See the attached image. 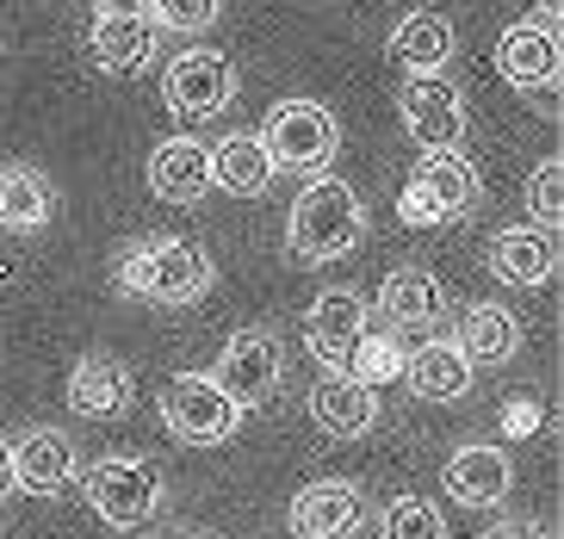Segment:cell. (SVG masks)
Masks as SVG:
<instances>
[{
    "instance_id": "cell-26",
    "label": "cell",
    "mask_w": 564,
    "mask_h": 539,
    "mask_svg": "<svg viewBox=\"0 0 564 539\" xmlns=\"http://www.w3.org/2000/svg\"><path fill=\"white\" fill-rule=\"evenodd\" d=\"M403 335L398 328H366L360 335V347H354L348 354V366H341V373L354 378V385H366V391H379L384 378H398L403 373Z\"/></svg>"
},
{
    "instance_id": "cell-30",
    "label": "cell",
    "mask_w": 564,
    "mask_h": 539,
    "mask_svg": "<svg viewBox=\"0 0 564 539\" xmlns=\"http://www.w3.org/2000/svg\"><path fill=\"white\" fill-rule=\"evenodd\" d=\"M112 285H118V292H131V298L150 292V236L124 242V255L112 261Z\"/></svg>"
},
{
    "instance_id": "cell-29",
    "label": "cell",
    "mask_w": 564,
    "mask_h": 539,
    "mask_svg": "<svg viewBox=\"0 0 564 539\" xmlns=\"http://www.w3.org/2000/svg\"><path fill=\"white\" fill-rule=\"evenodd\" d=\"M155 19V32H181V37H199L217 25V13H224V0H143Z\"/></svg>"
},
{
    "instance_id": "cell-2",
    "label": "cell",
    "mask_w": 564,
    "mask_h": 539,
    "mask_svg": "<svg viewBox=\"0 0 564 539\" xmlns=\"http://www.w3.org/2000/svg\"><path fill=\"white\" fill-rule=\"evenodd\" d=\"M478 198H484V180L465 162V149H434V155L415 162L410 186L398 193V217L410 229H441V224H459Z\"/></svg>"
},
{
    "instance_id": "cell-5",
    "label": "cell",
    "mask_w": 564,
    "mask_h": 539,
    "mask_svg": "<svg viewBox=\"0 0 564 539\" xmlns=\"http://www.w3.org/2000/svg\"><path fill=\"white\" fill-rule=\"evenodd\" d=\"M162 422H167V434L186 441V446H217L242 428V409L217 391L212 373H181L162 391Z\"/></svg>"
},
{
    "instance_id": "cell-9",
    "label": "cell",
    "mask_w": 564,
    "mask_h": 539,
    "mask_svg": "<svg viewBox=\"0 0 564 539\" xmlns=\"http://www.w3.org/2000/svg\"><path fill=\"white\" fill-rule=\"evenodd\" d=\"M280 373H285L280 342H273L267 328H242V335H230V347H224V359H217L212 385L230 397L236 409H254V403H267V397L280 391Z\"/></svg>"
},
{
    "instance_id": "cell-16",
    "label": "cell",
    "mask_w": 564,
    "mask_h": 539,
    "mask_svg": "<svg viewBox=\"0 0 564 539\" xmlns=\"http://www.w3.org/2000/svg\"><path fill=\"white\" fill-rule=\"evenodd\" d=\"M514 484V465L502 446H459L447 459V496L459 508H502Z\"/></svg>"
},
{
    "instance_id": "cell-14",
    "label": "cell",
    "mask_w": 564,
    "mask_h": 539,
    "mask_svg": "<svg viewBox=\"0 0 564 539\" xmlns=\"http://www.w3.org/2000/svg\"><path fill=\"white\" fill-rule=\"evenodd\" d=\"M75 484V441L63 428H32L13 446V491L25 496H63Z\"/></svg>"
},
{
    "instance_id": "cell-13",
    "label": "cell",
    "mask_w": 564,
    "mask_h": 539,
    "mask_svg": "<svg viewBox=\"0 0 564 539\" xmlns=\"http://www.w3.org/2000/svg\"><path fill=\"white\" fill-rule=\"evenodd\" d=\"M137 397L131 385V366L118 354H82L75 359V373H68V409L75 416H94V422H112V416H124Z\"/></svg>"
},
{
    "instance_id": "cell-1",
    "label": "cell",
    "mask_w": 564,
    "mask_h": 539,
    "mask_svg": "<svg viewBox=\"0 0 564 539\" xmlns=\"http://www.w3.org/2000/svg\"><path fill=\"white\" fill-rule=\"evenodd\" d=\"M360 236H366V198L354 193L348 180H335V174L304 180L299 198H292V217H285V248L299 261L323 267V261L354 255Z\"/></svg>"
},
{
    "instance_id": "cell-22",
    "label": "cell",
    "mask_w": 564,
    "mask_h": 539,
    "mask_svg": "<svg viewBox=\"0 0 564 539\" xmlns=\"http://www.w3.org/2000/svg\"><path fill=\"white\" fill-rule=\"evenodd\" d=\"M403 378L422 403H459L471 391V366L453 342H422L410 359H403Z\"/></svg>"
},
{
    "instance_id": "cell-28",
    "label": "cell",
    "mask_w": 564,
    "mask_h": 539,
    "mask_svg": "<svg viewBox=\"0 0 564 539\" xmlns=\"http://www.w3.org/2000/svg\"><path fill=\"white\" fill-rule=\"evenodd\" d=\"M384 539H447V521L429 496H398L384 508Z\"/></svg>"
},
{
    "instance_id": "cell-15",
    "label": "cell",
    "mask_w": 564,
    "mask_h": 539,
    "mask_svg": "<svg viewBox=\"0 0 564 539\" xmlns=\"http://www.w3.org/2000/svg\"><path fill=\"white\" fill-rule=\"evenodd\" d=\"M497 75L521 94H552L558 87V37L540 32V25H509L497 44Z\"/></svg>"
},
{
    "instance_id": "cell-25",
    "label": "cell",
    "mask_w": 564,
    "mask_h": 539,
    "mask_svg": "<svg viewBox=\"0 0 564 539\" xmlns=\"http://www.w3.org/2000/svg\"><path fill=\"white\" fill-rule=\"evenodd\" d=\"M51 180L37 174V168L13 162V168H0V224L7 229H44L51 224Z\"/></svg>"
},
{
    "instance_id": "cell-19",
    "label": "cell",
    "mask_w": 564,
    "mask_h": 539,
    "mask_svg": "<svg viewBox=\"0 0 564 539\" xmlns=\"http://www.w3.org/2000/svg\"><path fill=\"white\" fill-rule=\"evenodd\" d=\"M384 50H391V63L410 68V75H441V68L453 63V50H459V37H453V25L441 13H403L398 25H391V37H384Z\"/></svg>"
},
{
    "instance_id": "cell-33",
    "label": "cell",
    "mask_w": 564,
    "mask_h": 539,
    "mask_svg": "<svg viewBox=\"0 0 564 539\" xmlns=\"http://www.w3.org/2000/svg\"><path fill=\"white\" fill-rule=\"evenodd\" d=\"M181 539H212V533H181Z\"/></svg>"
},
{
    "instance_id": "cell-6",
    "label": "cell",
    "mask_w": 564,
    "mask_h": 539,
    "mask_svg": "<svg viewBox=\"0 0 564 539\" xmlns=\"http://www.w3.org/2000/svg\"><path fill=\"white\" fill-rule=\"evenodd\" d=\"M87 50L106 75H137L155 56V19L143 0H94L87 19Z\"/></svg>"
},
{
    "instance_id": "cell-20",
    "label": "cell",
    "mask_w": 564,
    "mask_h": 539,
    "mask_svg": "<svg viewBox=\"0 0 564 539\" xmlns=\"http://www.w3.org/2000/svg\"><path fill=\"white\" fill-rule=\"evenodd\" d=\"M311 416H316L323 434H335V441H360V434H372V422H379V391L354 385L348 373H329L311 391Z\"/></svg>"
},
{
    "instance_id": "cell-27",
    "label": "cell",
    "mask_w": 564,
    "mask_h": 539,
    "mask_svg": "<svg viewBox=\"0 0 564 539\" xmlns=\"http://www.w3.org/2000/svg\"><path fill=\"white\" fill-rule=\"evenodd\" d=\"M528 217H533V229H558V217H564V168H558V155H546V162L528 174Z\"/></svg>"
},
{
    "instance_id": "cell-7",
    "label": "cell",
    "mask_w": 564,
    "mask_h": 539,
    "mask_svg": "<svg viewBox=\"0 0 564 539\" xmlns=\"http://www.w3.org/2000/svg\"><path fill=\"white\" fill-rule=\"evenodd\" d=\"M398 112H403V131L422 143V155L465 143V94L453 75H410L398 94Z\"/></svg>"
},
{
    "instance_id": "cell-12",
    "label": "cell",
    "mask_w": 564,
    "mask_h": 539,
    "mask_svg": "<svg viewBox=\"0 0 564 539\" xmlns=\"http://www.w3.org/2000/svg\"><path fill=\"white\" fill-rule=\"evenodd\" d=\"M372 328V311H366V298L348 292V285H329V292L311 304V316H304V335H311V354L329 366V373H341L348 366V354L360 347V335Z\"/></svg>"
},
{
    "instance_id": "cell-17",
    "label": "cell",
    "mask_w": 564,
    "mask_h": 539,
    "mask_svg": "<svg viewBox=\"0 0 564 539\" xmlns=\"http://www.w3.org/2000/svg\"><path fill=\"white\" fill-rule=\"evenodd\" d=\"M150 193L167 205H199L212 193V149L193 137H167L150 155Z\"/></svg>"
},
{
    "instance_id": "cell-3",
    "label": "cell",
    "mask_w": 564,
    "mask_h": 539,
    "mask_svg": "<svg viewBox=\"0 0 564 539\" xmlns=\"http://www.w3.org/2000/svg\"><path fill=\"white\" fill-rule=\"evenodd\" d=\"M254 143L267 149L273 174H280V168H292V174L316 180L323 168H329L341 131H335L329 106H316V99H280V106L267 112V125H261V137H254Z\"/></svg>"
},
{
    "instance_id": "cell-23",
    "label": "cell",
    "mask_w": 564,
    "mask_h": 539,
    "mask_svg": "<svg viewBox=\"0 0 564 539\" xmlns=\"http://www.w3.org/2000/svg\"><path fill=\"white\" fill-rule=\"evenodd\" d=\"M453 347L465 354V366H497V359H514V347H521V323H514L509 304H471Z\"/></svg>"
},
{
    "instance_id": "cell-21",
    "label": "cell",
    "mask_w": 564,
    "mask_h": 539,
    "mask_svg": "<svg viewBox=\"0 0 564 539\" xmlns=\"http://www.w3.org/2000/svg\"><path fill=\"white\" fill-rule=\"evenodd\" d=\"M490 273L509 279V285H546L558 273V242H552L546 229H502L497 242H490Z\"/></svg>"
},
{
    "instance_id": "cell-32",
    "label": "cell",
    "mask_w": 564,
    "mask_h": 539,
    "mask_svg": "<svg viewBox=\"0 0 564 539\" xmlns=\"http://www.w3.org/2000/svg\"><path fill=\"white\" fill-rule=\"evenodd\" d=\"M484 539H540V533H533V527H490V533H484Z\"/></svg>"
},
{
    "instance_id": "cell-8",
    "label": "cell",
    "mask_w": 564,
    "mask_h": 539,
    "mask_svg": "<svg viewBox=\"0 0 564 539\" xmlns=\"http://www.w3.org/2000/svg\"><path fill=\"white\" fill-rule=\"evenodd\" d=\"M162 99L174 106V118H217L236 99V68L217 56V50L193 44L181 50L162 75Z\"/></svg>"
},
{
    "instance_id": "cell-18",
    "label": "cell",
    "mask_w": 564,
    "mask_h": 539,
    "mask_svg": "<svg viewBox=\"0 0 564 539\" xmlns=\"http://www.w3.org/2000/svg\"><path fill=\"white\" fill-rule=\"evenodd\" d=\"M379 311H384V328H398V335L434 328L447 316V292H441V279H434L429 267H398V273L379 285Z\"/></svg>"
},
{
    "instance_id": "cell-4",
    "label": "cell",
    "mask_w": 564,
    "mask_h": 539,
    "mask_svg": "<svg viewBox=\"0 0 564 539\" xmlns=\"http://www.w3.org/2000/svg\"><path fill=\"white\" fill-rule=\"evenodd\" d=\"M87 503H94V515H100L106 527H143L162 508V477H155L150 459L137 453H106L94 472H87Z\"/></svg>"
},
{
    "instance_id": "cell-11",
    "label": "cell",
    "mask_w": 564,
    "mask_h": 539,
    "mask_svg": "<svg viewBox=\"0 0 564 539\" xmlns=\"http://www.w3.org/2000/svg\"><path fill=\"white\" fill-rule=\"evenodd\" d=\"M212 255L186 236H150V304H199L212 292Z\"/></svg>"
},
{
    "instance_id": "cell-31",
    "label": "cell",
    "mask_w": 564,
    "mask_h": 539,
    "mask_svg": "<svg viewBox=\"0 0 564 539\" xmlns=\"http://www.w3.org/2000/svg\"><path fill=\"white\" fill-rule=\"evenodd\" d=\"M13 491V441H0V496Z\"/></svg>"
},
{
    "instance_id": "cell-10",
    "label": "cell",
    "mask_w": 564,
    "mask_h": 539,
    "mask_svg": "<svg viewBox=\"0 0 564 539\" xmlns=\"http://www.w3.org/2000/svg\"><path fill=\"white\" fill-rule=\"evenodd\" d=\"M366 521V496L341 477H323V484H304L285 508V527L292 539H354Z\"/></svg>"
},
{
    "instance_id": "cell-24",
    "label": "cell",
    "mask_w": 564,
    "mask_h": 539,
    "mask_svg": "<svg viewBox=\"0 0 564 539\" xmlns=\"http://www.w3.org/2000/svg\"><path fill=\"white\" fill-rule=\"evenodd\" d=\"M267 180H273V162H267V149L254 143L249 131L224 137V143L212 149V186H224V193H236V198H261Z\"/></svg>"
}]
</instances>
